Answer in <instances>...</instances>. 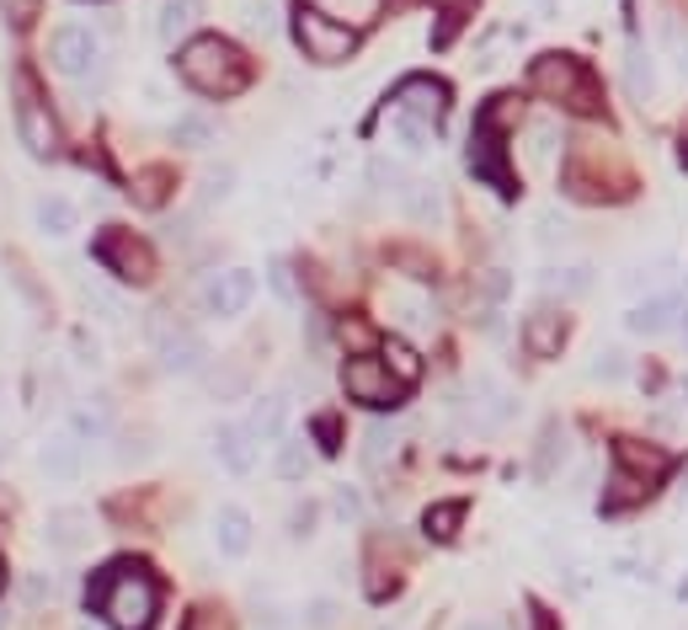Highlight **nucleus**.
<instances>
[{
    "mask_svg": "<svg viewBox=\"0 0 688 630\" xmlns=\"http://www.w3.org/2000/svg\"><path fill=\"white\" fill-rule=\"evenodd\" d=\"M192 22H198V0H166V6H160V38H166V43L187 38Z\"/></svg>",
    "mask_w": 688,
    "mask_h": 630,
    "instance_id": "28",
    "label": "nucleus"
},
{
    "mask_svg": "<svg viewBox=\"0 0 688 630\" xmlns=\"http://www.w3.org/2000/svg\"><path fill=\"white\" fill-rule=\"evenodd\" d=\"M49 60L60 75H86L91 64H96V32L91 28H75V22H64V28L49 32Z\"/></svg>",
    "mask_w": 688,
    "mask_h": 630,
    "instance_id": "12",
    "label": "nucleus"
},
{
    "mask_svg": "<svg viewBox=\"0 0 688 630\" xmlns=\"http://www.w3.org/2000/svg\"><path fill=\"white\" fill-rule=\"evenodd\" d=\"M70 433L86 444V438H107V401H96V406H75L70 412Z\"/></svg>",
    "mask_w": 688,
    "mask_h": 630,
    "instance_id": "33",
    "label": "nucleus"
},
{
    "mask_svg": "<svg viewBox=\"0 0 688 630\" xmlns=\"http://www.w3.org/2000/svg\"><path fill=\"white\" fill-rule=\"evenodd\" d=\"M43 540L64 550V556H75V550H86L91 545V513L75 508V503H64V508H49L43 518Z\"/></svg>",
    "mask_w": 688,
    "mask_h": 630,
    "instance_id": "15",
    "label": "nucleus"
},
{
    "mask_svg": "<svg viewBox=\"0 0 688 630\" xmlns=\"http://www.w3.org/2000/svg\"><path fill=\"white\" fill-rule=\"evenodd\" d=\"M70 348H75V363H86V369H96V363H102V342H96L86 327L70 337Z\"/></svg>",
    "mask_w": 688,
    "mask_h": 630,
    "instance_id": "48",
    "label": "nucleus"
},
{
    "mask_svg": "<svg viewBox=\"0 0 688 630\" xmlns=\"http://www.w3.org/2000/svg\"><path fill=\"white\" fill-rule=\"evenodd\" d=\"M368 182H374L379 193H395V198H400V187H406V177H400V166H395V161H385V155H379V161L368 166Z\"/></svg>",
    "mask_w": 688,
    "mask_h": 630,
    "instance_id": "43",
    "label": "nucleus"
},
{
    "mask_svg": "<svg viewBox=\"0 0 688 630\" xmlns=\"http://www.w3.org/2000/svg\"><path fill=\"white\" fill-rule=\"evenodd\" d=\"M38 465H43V476H49V481L70 486V481L81 476V438H75L70 427L49 433V438L38 444Z\"/></svg>",
    "mask_w": 688,
    "mask_h": 630,
    "instance_id": "18",
    "label": "nucleus"
},
{
    "mask_svg": "<svg viewBox=\"0 0 688 630\" xmlns=\"http://www.w3.org/2000/svg\"><path fill=\"white\" fill-rule=\"evenodd\" d=\"M625 327L635 331V337H657V331H667L673 327V300H646V304H635V310H629L625 316Z\"/></svg>",
    "mask_w": 688,
    "mask_h": 630,
    "instance_id": "25",
    "label": "nucleus"
},
{
    "mask_svg": "<svg viewBox=\"0 0 688 630\" xmlns=\"http://www.w3.org/2000/svg\"><path fill=\"white\" fill-rule=\"evenodd\" d=\"M614 459H619L625 476L646 481V486H657V481L673 471V454L657 450V444H640V438H619V444H614Z\"/></svg>",
    "mask_w": 688,
    "mask_h": 630,
    "instance_id": "16",
    "label": "nucleus"
},
{
    "mask_svg": "<svg viewBox=\"0 0 688 630\" xmlns=\"http://www.w3.org/2000/svg\"><path fill=\"white\" fill-rule=\"evenodd\" d=\"M459 524H465V503H432V508L421 513V535L427 540H454Z\"/></svg>",
    "mask_w": 688,
    "mask_h": 630,
    "instance_id": "26",
    "label": "nucleus"
},
{
    "mask_svg": "<svg viewBox=\"0 0 688 630\" xmlns=\"http://www.w3.org/2000/svg\"><path fill=\"white\" fill-rule=\"evenodd\" d=\"M625 91H629V102H640V107L657 91V70H651V54L640 43H629V54H625Z\"/></svg>",
    "mask_w": 688,
    "mask_h": 630,
    "instance_id": "23",
    "label": "nucleus"
},
{
    "mask_svg": "<svg viewBox=\"0 0 688 630\" xmlns=\"http://www.w3.org/2000/svg\"><path fill=\"white\" fill-rule=\"evenodd\" d=\"M177 70H181V81L192 91H204V96H240V91L251 86V60L240 54L230 38H213V32L181 43Z\"/></svg>",
    "mask_w": 688,
    "mask_h": 630,
    "instance_id": "1",
    "label": "nucleus"
},
{
    "mask_svg": "<svg viewBox=\"0 0 688 630\" xmlns=\"http://www.w3.org/2000/svg\"><path fill=\"white\" fill-rule=\"evenodd\" d=\"M342 337H347V342H353V348H368V342H374V337H368V327H363V321H353V327H342Z\"/></svg>",
    "mask_w": 688,
    "mask_h": 630,
    "instance_id": "52",
    "label": "nucleus"
},
{
    "mask_svg": "<svg viewBox=\"0 0 688 630\" xmlns=\"http://www.w3.org/2000/svg\"><path fill=\"white\" fill-rule=\"evenodd\" d=\"M550 289H561V295H587L593 289V268L587 262H571V268H550V278H544Z\"/></svg>",
    "mask_w": 688,
    "mask_h": 630,
    "instance_id": "36",
    "label": "nucleus"
},
{
    "mask_svg": "<svg viewBox=\"0 0 688 630\" xmlns=\"http://www.w3.org/2000/svg\"><path fill=\"white\" fill-rule=\"evenodd\" d=\"M395 444H400V433H395L389 422H374V427L363 433V465H368V471H379L389 454H395Z\"/></svg>",
    "mask_w": 688,
    "mask_h": 630,
    "instance_id": "30",
    "label": "nucleus"
},
{
    "mask_svg": "<svg viewBox=\"0 0 688 630\" xmlns=\"http://www.w3.org/2000/svg\"><path fill=\"white\" fill-rule=\"evenodd\" d=\"M213 459L230 476H251L257 471V438L246 433V422H219L213 427Z\"/></svg>",
    "mask_w": 688,
    "mask_h": 630,
    "instance_id": "14",
    "label": "nucleus"
},
{
    "mask_svg": "<svg viewBox=\"0 0 688 630\" xmlns=\"http://www.w3.org/2000/svg\"><path fill=\"white\" fill-rule=\"evenodd\" d=\"M246 385H251V380H246V369H219V374L209 380L213 401H240V395H246Z\"/></svg>",
    "mask_w": 688,
    "mask_h": 630,
    "instance_id": "41",
    "label": "nucleus"
},
{
    "mask_svg": "<svg viewBox=\"0 0 688 630\" xmlns=\"http://www.w3.org/2000/svg\"><path fill=\"white\" fill-rule=\"evenodd\" d=\"M91 257L102 262V272H113L118 283H134V289L155 283V246L139 240L134 230H123V225H107L102 236L91 240Z\"/></svg>",
    "mask_w": 688,
    "mask_h": 630,
    "instance_id": "5",
    "label": "nucleus"
},
{
    "mask_svg": "<svg viewBox=\"0 0 688 630\" xmlns=\"http://www.w3.org/2000/svg\"><path fill=\"white\" fill-rule=\"evenodd\" d=\"M257 630H289V620L278 609H268V614H257Z\"/></svg>",
    "mask_w": 688,
    "mask_h": 630,
    "instance_id": "54",
    "label": "nucleus"
},
{
    "mask_svg": "<svg viewBox=\"0 0 688 630\" xmlns=\"http://www.w3.org/2000/svg\"><path fill=\"white\" fill-rule=\"evenodd\" d=\"M17 140H22V151L32 161H54L60 155V123L49 113V102L32 91L28 75L17 81Z\"/></svg>",
    "mask_w": 688,
    "mask_h": 630,
    "instance_id": "7",
    "label": "nucleus"
},
{
    "mask_svg": "<svg viewBox=\"0 0 688 630\" xmlns=\"http://www.w3.org/2000/svg\"><path fill=\"white\" fill-rule=\"evenodd\" d=\"M678 395H684V401H678V406H688V380H684V385H678Z\"/></svg>",
    "mask_w": 688,
    "mask_h": 630,
    "instance_id": "56",
    "label": "nucleus"
},
{
    "mask_svg": "<svg viewBox=\"0 0 688 630\" xmlns=\"http://www.w3.org/2000/svg\"><path fill=\"white\" fill-rule=\"evenodd\" d=\"M268 278H272V289H278V295H283L289 304L300 300V289H294V278H289V262H272V272H268Z\"/></svg>",
    "mask_w": 688,
    "mask_h": 630,
    "instance_id": "51",
    "label": "nucleus"
},
{
    "mask_svg": "<svg viewBox=\"0 0 688 630\" xmlns=\"http://www.w3.org/2000/svg\"><path fill=\"white\" fill-rule=\"evenodd\" d=\"M395 113H406V118L427 123V128H438V118H444V107H449V91H444V81H432V75H406L400 86H395Z\"/></svg>",
    "mask_w": 688,
    "mask_h": 630,
    "instance_id": "10",
    "label": "nucleus"
},
{
    "mask_svg": "<svg viewBox=\"0 0 688 630\" xmlns=\"http://www.w3.org/2000/svg\"><path fill=\"white\" fill-rule=\"evenodd\" d=\"M529 86H534V96L561 102L571 113H598V102H603L593 70L576 60V54H539V60L529 64Z\"/></svg>",
    "mask_w": 688,
    "mask_h": 630,
    "instance_id": "3",
    "label": "nucleus"
},
{
    "mask_svg": "<svg viewBox=\"0 0 688 630\" xmlns=\"http://www.w3.org/2000/svg\"><path fill=\"white\" fill-rule=\"evenodd\" d=\"M0 593H6V561H0Z\"/></svg>",
    "mask_w": 688,
    "mask_h": 630,
    "instance_id": "57",
    "label": "nucleus"
},
{
    "mask_svg": "<svg viewBox=\"0 0 688 630\" xmlns=\"http://www.w3.org/2000/svg\"><path fill=\"white\" fill-rule=\"evenodd\" d=\"M246 433L257 444H283V433H289V395H262L251 406V417H246Z\"/></svg>",
    "mask_w": 688,
    "mask_h": 630,
    "instance_id": "20",
    "label": "nucleus"
},
{
    "mask_svg": "<svg viewBox=\"0 0 688 630\" xmlns=\"http://www.w3.org/2000/svg\"><path fill=\"white\" fill-rule=\"evenodd\" d=\"M315 444H321V454H342V422L331 417V412L315 417Z\"/></svg>",
    "mask_w": 688,
    "mask_h": 630,
    "instance_id": "46",
    "label": "nucleus"
},
{
    "mask_svg": "<svg viewBox=\"0 0 688 630\" xmlns=\"http://www.w3.org/2000/svg\"><path fill=\"white\" fill-rule=\"evenodd\" d=\"M539 240H544V246H555V240L566 246V240H571V225H566V219H555V214H544V219H539Z\"/></svg>",
    "mask_w": 688,
    "mask_h": 630,
    "instance_id": "50",
    "label": "nucleus"
},
{
    "mask_svg": "<svg viewBox=\"0 0 688 630\" xmlns=\"http://www.w3.org/2000/svg\"><path fill=\"white\" fill-rule=\"evenodd\" d=\"M465 630H502V626H491V620H476V626H465Z\"/></svg>",
    "mask_w": 688,
    "mask_h": 630,
    "instance_id": "55",
    "label": "nucleus"
},
{
    "mask_svg": "<svg viewBox=\"0 0 688 630\" xmlns=\"http://www.w3.org/2000/svg\"><path fill=\"white\" fill-rule=\"evenodd\" d=\"M512 123H518V96H491V102L480 107L476 128H491V134H508Z\"/></svg>",
    "mask_w": 688,
    "mask_h": 630,
    "instance_id": "35",
    "label": "nucleus"
},
{
    "mask_svg": "<svg viewBox=\"0 0 688 630\" xmlns=\"http://www.w3.org/2000/svg\"><path fill=\"white\" fill-rule=\"evenodd\" d=\"M518 417V395L497 380V374H476L470 380V422L486 427V433H497V427H508Z\"/></svg>",
    "mask_w": 688,
    "mask_h": 630,
    "instance_id": "9",
    "label": "nucleus"
},
{
    "mask_svg": "<svg viewBox=\"0 0 688 630\" xmlns=\"http://www.w3.org/2000/svg\"><path fill=\"white\" fill-rule=\"evenodd\" d=\"M38 11H43V0H0V17H6L17 32L32 28V17H38Z\"/></svg>",
    "mask_w": 688,
    "mask_h": 630,
    "instance_id": "45",
    "label": "nucleus"
},
{
    "mask_svg": "<svg viewBox=\"0 0 688 630\" xmlns=\"http://www.w3.org/2000/svg\"><path fill=\"white\" fill-rule=\"evenodd\" d=\"M400 209L421 219V225H432L438 214H444V193H438V182H406L400 187Z\"/></svg>",
    "mask_w": 688,
    "mask_h": 630,
    "instance_id": "24",
    "label": "nucleus"
},
{
    "mask_svg": "<svg viewBox=\"0 0 688 630\" xmlns=\"http://www.w3.org/2000/svg\"><path fill=\"white\" fill-rule=\"evenodd\" d=\"M155 359L166 374H204V363H209V342L198 337V331L187 327H166L155 337Z\"/></svg>",
    "mask_w": 688,
    "mask_h": 630,
    "instance_id": "11",
    "label": "nucleus"
},
{
    "mask_svg": "<svg viewBox=\"0 0 688 630\" xmlns=\"http://www.w3.org/2000/svg\"><path fill=\"white\" fill-rule=\"evenodd\" d=\"M379 359H385V369L406 385V391L421 380V359H417V348H411L406 337H385V342H379Z\"/></svg>",
    "mask_w": 688,
    "mask_h": 630,
    "instance_id": "22",
    "label": "nucleus"
},
{
    "mask_svg": "<svg viewBox=\"0 0 688 630\" xmlns=\"http://www.w3.org/2000/svg\"><path fill=\"white\" fill-rule=\"evenodd\" d=\"M555 151H561V128H555V118H534L529 123V161H534V166H550Z\"/></svg>",
    "mask_w": 688,
    "mask_h": 630,
    "instance_id": "29",
    "label": "nucleus"
},
{
    "mask_svg": "<svg viewBox=\"0 0 688 630\" xmlns=\"http://www.w3.org/2000/svg\"><path fill=\"white\" fill-rule=\"evenodd\" d=\"M294 43L310 64H347L358 54V32L315 6H294Z\"/></svg>",
    "mask_w": 688,
    "mask_h": 630,
    "instance_id": "4",
    "label": "nucleus"
},
{
    "mask_svg": "<svg viewBox=\"0 0 688 630\" xmlns=\"http://www.w3.org/2000/svg\"><path fill=\"white\" fill-rule=\"evenodd\" d=\"M389 128H395V140H400V145H406L411 155H421L427 145H432V128H427V123H417V118H406V113H395V118H389Z\"/></svg>",
    "mask_w": 688,
    "mask_h": 630,
    "instance_id": "37",
    "label": "nucleus"
},
{
    "mask_svg": "<svg viewBox=\"0 0 688 630\" xmlns=\"http://www.w3.org/2000/svg\"><path fill=\"white\" fill-rule=\"evenodd\" d=\"M336 620H342V603L326 599V593L304 603V626H310V630H336Z\"/></svg>",
    "mask_w": 688,
    "mask_h": 630,
    "instance_id": "38",
    "label": "nucleus"
},
{
    "mask_svg": "<svg viewBox=\"0 0 688 630\" xmlns=\"http://www.w3.org/2000/svg\"><path fill=\"white\" fill-rule=\"evenodd\" d=\"M236 193V166H213L204 172V204H225Z\"/></svg>",
    "mask_w": 688,
    "mask_h": 630,
    "instance_id": "39",
    "label": "nucleus"
},
{
    "mask_svg": "<svg viewBox=\"0 0 688 630\" xmlns=\"http://www.w3.org/2000/svg\"><path fill=\"white\" fill-rule=\"evenodd\" d=\"M571 433H566V422H544L539 427V444H534V476L539 481H555L561 471L571 465Z\"/></svg>",
    "mask_w": 688,
    "mask_h": 630,
    "instance_id": "19",
    "label": "nucleus"
},
{
    "mask_svg": "<svg viewBox=\"0 0 688 630\" xmlns=\"http://www.w3.org/2000/svg\"><path fill=\"white\" fill-rule=\"evenodd\" d=\"M625 283H629V289H651V283H657V272H651V268H635Z\"/></svg>",
    "mask_w": 688,
    "mask_h": 630,
    "instance_id": "53",
    "label": "nucleus"
},
{
    "mask_svg": "<svg viewBox=\"0 0 688 630\" xmlns=\"http://www.w3.org/2000/svg\"><path fill=\"white\" fill-rule=\"evenodd\" d=\"M181 630H230V614L225 609H213V603H204V609H192L187 614V626Z\"/></svg>",
    "mask_w": 688,
    "mask_h": 630,
    "instance_id": "47",
    "label": "nucleus"
},
{
    "mask_svg": "<svg viewBox=\"0 0 688 630\" xmlns=\"http://www.w3.org/2000/svg\"><path fill=\"white\" fill-rule=\"evenodd\" d=\"M587 380H598V385H619V380H629L625 348H603L598 359L587 363Z\"/></svg>",
    "mask_w": 688,
    "mask_h": 630,
    "instance_id": "32",
    "label": "nucleus"
},
{
    "mask_svg": "<svg viewBox=\"0 0 688 630\" xmlns=\"http://www.w3.org/2000/svg\"><path fill=\"white\" fill-rule=\"evenodd\" d=\"M166 187H171V172H166V166H150V172L134 177V198H139L145 209H160V204H166Z\"/></svg>",
    "mask_w": 688,
    "mask_h": 630,
    "instance_id": "34",
    "label": "nucleus"
},
{
    "mask_svg": "<svg viewBox=\"0 0 688 630\" xmlns=\"http://www.w3.org/2000/svg\"><path fill=\"white\" fill-rule=\"evenodd\" d=\"M0 412H6V385H0Z\"/></svg>",
    "mask_w": 688,
    "mask_h": 630,
    "instance_id": "58",
    "label": "nucleus"
},
{
    "mask_svg": "<svg viewBox=\"0 0 688 630\" xmlns=\"http://www.w3.org/2000/svg\"><path fill=\"white\" fill-rule=\"evenodd\" d=\"M240 11H246V28L251 32H272V6L268 0H246Z\"/></svg>",
    "mask_w": 688,
    "mask_h": 630,
    "instance_id": "49",
    "label": "nucleus"
},
{
    "mask_svg": "<svg viewBox=\"0 0 688 630\" xmlns=\"http://www.w3.org/2000/svg\"><path fill=\"white\" fill-rule=\"evenodd\" d=\"M251 300H257V272L251 268L213 272L209 283H204V295H198L204 316H213V321H236V316H246V304Z\"/></svg>",
    "mask_w": 688,
    "mask_h": 630,
    "instance_id": "8",
    "label": "nucleus"
},
{
    "mask_svg": "<svg viewBox=\"0 0 688 630\" xmlns=\"http://www.w3.org/2000/svg\"><path fill=\"white\" fill-rule=\"evenodd\" d=\"M91 603H96V614H107L113 630H150L160 614V582L145 567L118 561L102 571V588L91 593Z\"/></svg>",
    "mask_w": 688,
    "mask_h": 630,
    "instance_id": "2",
    "label": "nucleus"
},
{
    "mask_svg": "<svg viewBox=\"0 0 688 630\" xmlns=\"http://www.w3.org/2000/svg\"><path fill=\"white\" fill-rule=\"evenodd\" d=\"M331 513H336L342 524H358V518H363V497H358V486H336V492H331Z\"/></svg>",
    "mask_w": 688,
    "mask_h": 630,
    "instance_id": "42",
    "label": "nucleus"
},
{
    "mask_svg": "<svg viewBox=\"0 0 688 630\" xmlns=\"http://www.w3.org/2000/svg\"><path fill=\"white\" fill-rule=\"evenodd\" d=\"M171 140H177L181 151H204L213 140V123L204 118V113H177V123H171Z\"/></svg>",
    "mask_w": 688,
    "mask_h": 630,
    "instance_id": "31",
    "label": "nucleus"
},
{
    "mask_svg": "<svg viewBox=\"0 0 688 630\" xmlns=\"http://www.w3.org/2000/svg\"><path fill=\"white\" fill-rule=\"evenodd\" d=\"M310 465H315L310 438H283V444H278V476L283 481H304L310 476Z\"/></svg>",
    "mask_w": 688,
    "mask_h": 630,
    "instance_id": "27",
    "label": "nucleus"
},
{
    "mask_svg": "<svg viewBox=\"0 0 688 630\" xmlns=\"http://www.w3.org/2000/svg\"><path fill=\"white\" fill-rule=\"evenodd\" d=\"M684 331H688V316H684Z\"/></svg>",
    "mask_w": 688,
    "mask_h": 630,
    "instance_id": "60",
    "label": "nucleus"
},
{
    "mask_svg": "<svg viewBox=\"0 0 688 630\" xmlns=\"http://www.w3.org/2000/svg\"><path fill=\"white\" fill-rule=\"evenodd\" d=\"M60 593V582L49 577V571H32V577H22V603H49Z\"/></svg>",
    "mask_w": 688,
    "mask_h": 630,
    "instance_id": "44",
    "label": "nucleus"
},
{
    "mask_svg": "<svg viewBox=\"0 0 688 630\" xmlns=\"http://www.w3.org/2000/svg\"><path fill=\"white\" fill-rule=\"evenodd\" d=\"M561 342H566V316L555 304H539V310L523 316V348H529V359H555Z\"/></svg>",
    "mask_w": 688,
    "mask_h": 630,
    "instance_id": "13",
    "label": "nucleus"
},
{
    "mask_svg": "<svg viewBox=\"0 0 688 630\" xmlns=\"http://www.w3.org/2000/svg\"><path fill=\"white\" fill-rule=\"evenodd\" d=\"M342 391H347V401H358V406H368V412H385V406H400L406 385L385 369V359L353 353V359L342 363Z\"/></svg>",
    "mask_w": 688,
    "mask_h": 630,
    "instance_id": "6",
    "label": "nucleus"
},
{
    "mask_svg": "<svg viewBox=\"0 0 688 630\" xmlns=\"http://www.w3.org/2000/svg\"><path fill=\"white\" fill-rule=\"evenodd\" d=\"M32 219H38V230H43L49 240H70L75 230H81V209H75L70 198H60V193L38 198V204H32Z\"/></svg>",
    "mask_w": 688,
    "mask_h": 630,
    "instance_id": "21",
    "label": "nucleus"
},
{
    "mask_svg": "<svg viewBox=\"0 0 688 630\" xmlns=\"http://www.w3.org/2000/svg\"><path fill=\"white\" fill-rule=\"evenodd\" d=\"M684 70H688V49H684Z\"/></svg>",
    "mask_w": 688,
    "mask_h": 630,
    "instance_id": "59",
    "label": "nucleus"
},
{
    "mask_svg": "<svg viewBox=\"0 0 688 630\" xmlns=\"http://www.w3.org/2000/svg\"><path fill=\"white\" fill-rule=\"evenodd\" d=\"M321 524V503H294L289 508V540H310Z\"/></svg>",
    "mask_w": 688,
    "mask_h": 630,
    "instance_id": "40",
    "label": "nucleus"
},
{
    "mask_svg": "<svg viewBox=\"0 0 688 630\" xmlns=\"http://www.w3.org/2000/svg\"><path fill=\"white\" fill-rule=\"evenodd\" d=\"M251 540H257L251 513L240 508V503H219V513H213V545H219V556L240 561V556L251 550Z\"/></svg>",
    "mask_w": 688,
    "mask_h": 630,
    "instance_id": "17",
    "label": "nucleus"
}]
</instances>
